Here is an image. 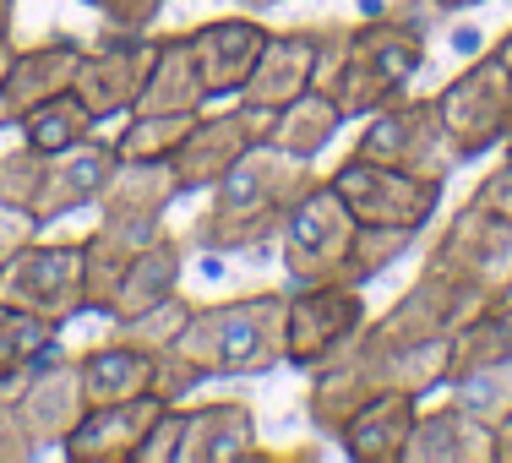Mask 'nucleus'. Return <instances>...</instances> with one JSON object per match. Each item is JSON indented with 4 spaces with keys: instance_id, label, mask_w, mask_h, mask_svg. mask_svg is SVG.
Returning <instances> with one entry per match:
<instances>
[{
    "instance_id": "nucleus-1",
    "label": "nucleus",
    "mask_w": 512,
    "mask_h": 463,
    "mask_svg": "<svg viewBox=\"0 0 512 463\" xmlns=\"http://www.w3.org/2000/svg\"><path fill=\"white\" fill-rule=\"evenodd\" d=\"M453 382V338H382L371 327H360L355 344H344L333 360H322L311 371L306 387V420L311 431L338 436L355 409H365L376 393H436Z\"/></svg>"
},
{
    "instance_id": "nucleus-2",
    "label": "nucleus",
    "mask_w": 512,
    "mask_h": 463,
    "mask_svg": "<svg viewBox=\"0 0 512 463\" xmlns=\"http://www.w3.org/2000/svg\"><path fill=\"white\" fill-rule=\"evenodd\" d=\"M322 175H311L306 158L278 153L273 142L251 148L207 191V207L191 224L186 246L207 251V257H251V251H267L278 235H284V218L295 213V202L306 197Z\"/></svg>"
},
{
    "instance_id": "nucleus-3",
    "label": "nucleus",
    "mask_w": 512,
    "mask_h": 463,
    "mask_svg": "<svg viewBox=\"0 0 512 463\" xmlns=\"http://www.w3.org/2000/svg\"><path fill=\"white\" fill-rule=\"evenodd\" d=\"M425 44L431 33L414 22L393 17H327V39H322V66H316V88L338 104L344 120H365L382 104L404 99V88L420 77L425 66Z\"/></svg>"
},
{
    "instance_id": "nucleus-4",
    "label": "nucleus",
    "mask_w": 512,
    "mask_h": 463,
    "mask_svg": "<svg viewBox=\"0 0 512 463\" xmlns=\"http://www.w3.org/2000/svg\"><path fill=\"white\" fill-rule=\"evenodd\" d=\"M175 355L202 382L267 376L289 365V289H256L218 306H197L186 333L175 338Z\"/></svg>"
},
{
    "instance_id": "nucleus-5",
    "label": "nucleus",
    "mask_w": 512,
    "mask_h": 463,
    "mask_svg": "<svg viewBox=\"0 0 512 463\" xmlns=\"http://www.w3.org/2000/svg\"><path fill=\"white\" fill-rule=\"evenodd\" d=\"M436 115L458 164L496 153L512 137V66L496 50L474 55L447 88H436Z\"/></svg>"
},
{
    "instance_id": "nucleus-6",
    "label": "nucleus",
    "mask_w": 512,
    "mask_h": 463,
    "mask_svg": "<svg viewBox=\"0 0 512 463\" xmlns=\"http://www.w3.org/2000/svg\"><path fill=\"white\" fill-rule=\"evenodd\" d=\"M355 235H360V218L349 213V202L322 175L295 202V213L284 218V235H278V257H284L289 284H344Z\"/></svg>"
},
{
    "instance_id": "nucleus-7",
    "label": "nucleus",
    "mask_w": 512,
    "mask_h": 463,
    "mask_svg": "<svg viewBox=\"0 0 512 463\" xmlns=\"http://www.w3.org/2000/svg\"><path fill=\"white\" fill-rule=\"evenodd\" d=\"M425 267L469 284L474 295H485L491 306L507 300L512 295V218H496V213H485V207L463 202L442 224V235L431 240Z\"/></svg>"
},
{
    "instance_id": "nucleus-8",
    "label": "nucleus",
    "mask_w": 512,
    "mask_h": 463,
    "mask_svg": "<svg viewBox=\"0 0 512 463\" xmlns=\"http://www.w3.org/2000/svg\"><path fill=\"white\" fill-rule=\"evenodd\" d=\"M349 153L376 158V164H393V169H409V175H431V180H447L458 169L453 148H447L442 115H436V93L431 99H409L404 93V99L382 104L376 115H365Z\"/></svg>"
},
{
    "instance_id": "nucleus-9",
    "label": "nucleus",
    "mask_w": 512,
    "mask_h": 463,
    "mask_svg": "<svg viewBox=\"0 0 512 463\" xmlns=\"http://www.w3.org/2000/svg\"><path fill=\"white\" fill-rule=\"evenodd\" d=\"M267 126H273V109H256L246 99H235L229 109H202V115L191 120V131L180 137V148L169 153L175 180H180V197L213 191L251 148L267 142Z\"/></svg>"
},
{
    "instance_id": "nucleus-10",
    "label": "nucleus",
    "mask_w": 512,
    "mask_h": 463,
    "mask_svg": "<svg viewBox=\"0 0 512 463\" xmlns=\"http://www.w3.org/2000/svg\"><path fill=\"white\" fill-rule=\"evenodd\" d=\"M327 180H333V191L349 202V213L360 224H398V229H431L447 191V180L409 175V169L376 164V158H360V153H349Z\"/></svg>"
},
{
    "instance_id": "nucleus-11",
    "label": "nucleus",
    "mask_w": 512,
    "mask_h": 463,
    "mask_svg": "<svg viewBox=\"0 0 512 463\" xmlns=\"http://www.w3.org/2000/svg\"><path fill=\"white\" fill-rule=\"evenodd\" d=\"M0 306L66 327L82 311V240H28L0 267Z\"/></svg>"
},
{
    "instance_id": "nucleus-12",
    "label": "nucleus",
    "mask_w": 512,
    "mask_h": 463,
    "mask_svg": "<svg viewBox=\"0 0 512 463\" xmlns=\"http://www.w3.org/2000/svg\"><path fill=\"white\" fill-rule=\"evenodd\" d=\"M371 322L365 289L355 284H295L289 289V365L316 371L344 344H355L360 327Z\"/></svg>"
},
{
    "instance_id": "nucleus-13",
    "label": "nucleus",
    "mask_w": 512,
    "mask_h": 463,
    "mask_svg": "<svg viewBox=\"0 0 512 463\" xmlns=\"http://www.w3.org/2000/svg\"><path fill=\"white\" fill-rule=\"evenodd\" d=\"M153 60H158V33H104L99 44L82 50L71 93L88 104V115L99 120V126H109V120L131 115Z\"/></svg>"
},
{
    "instance_id": "nucleus-14",
    "label": "nucleus",
    "mask_w": 512,
    "mask_h": 463,
    "mask_svg": "<svg viewBox=\"0 0 512 463\" xmlns=\"http://www.w3.org/2000/svg\"><path fill=\"white\" fill-rule=\"evenodd\" d=\"M485 306H491V300L474 295L469 284L420 267V278H414L382 316H371L365 327L382 333V338H409V344H420V338H458Z\"/></svg>"
},
{
    "instance_id": "nucleus-15",
    "label": "nucleus",
    "mask_w": 512,
    "mask_h": 463,
    "mask_svg": "<svg viewBox=\"0 0 512 463\" xmlns=\"http://www.w3.org/2000/svg\"><path fill=\"white\" fill-rule=\"evenodd\" d=\"M322 39H327V17L322 22H295V28H273L256 55L240 99L256 109H278L289 99H300L306 88H316V66H322Z\"/></svg>"
},
{
    "instance_id": "nucleus-16",
    "label": "nucleus",
    "mask_w": 512,
    "mask_h": 463,
    "mask_svg": "<svg viewBox=\"0 0 512 463\" xmlns=\"http://www.w3.org/2000/svg\"><path fill=\"white\" fill-rule=\"evenodd\" d=\"M164 398L158 393H142V398H126V404H93L71 425V436L60 442V453L71 463H137L142 447H148L153 425L164 420Z\"/></svg>"
},
{
    "instance_id": "nucleus-17",
    "label": "nucleus",
    "mask_w": 512,
    "mask_h": 463,
    "mask_svg": "<svg viewBox=\"0 0 512 463\" xmlns=\"http://www.w3.org/2000/svg\"><path fill=\"white\" fill-rule=\"evenodd\" d=\"M11 393H17V414H22V425H28V436H33L39 453L44 447H60L71 436V425L88 414L77 355H66V349H55L44 365H33Z\"/></svg>"
},
{
    "instance_id": "nucleus-18",
    "label": "nucleus",
    "mask_w": 512,
    "mask_h": 463,
    "mask_svg": "<svg viewBox=\"0 0 512 463\" xmlns=\"http://www.w3.org/2000/svg\"><path fill=\"white\" fill-rule=\"evenodd\" d=\"M115 142L109 137H88L66 153L44 158V180H39V197H33L28 213L39 218V229L60 224V218L82 213V207H99L109 175H115Z\"/></svg>"
},
{
    "instance_id": "nucleus-19",
    "label": "nucleus",
    "mask_w": 512,
    "mask_h": 463,
    "mask_svg": "<svg viewBox=\"0 0 512 463\" xmlns=\"http://www.w3.org/2000/svg\"><path fill=\"white\" fill-rule=\"evenodd\" d=\"M267 33L273 28L256 22V11H246V17H213V22H202V28L186 33L191 60H197V71H202L207 104L213 99H240L256 55H262V44H267Z\"/></svg>"
},
{
    "instance_id": "nucleus-20",
    "label": "nucleus",
    "mask_w": 512,
    "mask_h": 463,
    "mask_svg": "<svg viewBox=\"0 0 512 463\" xmlns=\"http://www.w3.org/2000/svg\"><path fill=\"white\" fill-rule=\"evenodd\" d=\"M77 60H82V44L71 33H55V39L28 44V50L11 55L6 77H0V131H17V120L33 104L66 93L77 82Z\"/></svg>"
},
{
    "instance_id": "nucleus-21",
    "label": "nucleus",
    "mask_w": 512,
    "mask_h": 463,
    "mask_svg": "<svg viewBox=\"0 0 512 463\" xmlns=\"http://www.w3.org/2000/svg\"><path fill=\"white\" fill-rule=\"evenodd\" d=\"M404 463H496V425H485L453 398L420 409L404 442Z\"/></svg>"
},
{
    "instance_id": "nucleus-22",
    "label": "nucleus",
    "mask_w": 512,
    "mask_h": 463,
    "mask_svg": "<svg viewBox=\"0 0 512 463\" xmlns=\"http://www.w3.org/2000/svg\"><path fill=\"white\" fill-rule=\"evenodd\" d=\"M251 458H262L251 404L218 398V404L186 409V436H180L175 463H251Z\"/></svg>"
},
{
    "instance_id": "nucleus-23",
    "label": "nucleus",
    "mask_w": 512,
    "mask_h": 463,
    "mask_svg": "<svg viewBox=\"0 0 512 463\" xmlns=\"http://www.w3.org/2000/svg\"><path fill=\"white\" fill-rule=\"evenodd\" d=\"M414 420H420V398L414 393H376L365 409L349 414L333 442L355 463H404V442Z\"/></svg>"
},
{
    "instance_id": "nucleus-24",
    "label": "nucleus",
    "mask_w": 512,
    "mask_h": 463,
    "mask_svg": "<svg viewBox=\"0 0 512 463\" xmlns=\"http://www.w3.org/2000/svg\"><path fill=\"white\" fill-rule=\"evenodd\" d=\"M180 273H186V240H180L175 229H164V235H153L142 251H131V262H126V273H120L104 316L109 322H126V316L169 300L180 289Z\"/></svg>"
},
{
    "instance_id": "nucleus-25",
    "label": "nucleus",
    "mask_w": 512,
    "mask_h": 463,
    "mask_svg": "<svg viewBox=\"0 0 512 463\" xmlns=\"http://www.w3.org/2000/svg\"><path fill=\"white\" fill-rule=\"evenodd\" d=\"M77 371H82L88 409L93 404H126V398L153 393L158 355L142 344H131V338H115V344H99V349H88V355H77Z\"/></svg>"
},
{
    "instance_id": "nucleus-26",
    "label": "nucleus",
    "mask_w": 512,
    "mask_h": 463,
    "mask_svg": "<svg viewBox=\"0 0 512 463\" xmlns=\"http://www.w3.org/2000/svg\"><path fill=\"white\" fill-rule=\"evenodd\" d=\"M131 109H142V115H202L207 109V88H202L197 60H191L186 33L158 39V60H153V71Z\"/></svg>"
},
{
    "instance_id": "nucleus-27",
    "label": "nucleus",
    "mask_w": 512,
    "mask_h": 463,
    "mask_svg": "<svg viewBox=\"0 0 512 463\" xmlns=\"http://www.w3.org/2000/svg\"><path fill=\"white\" fill-rule=\"evenodd\" d=\"M338 131H344V115H338V104L327 99L322 88H306L300 99H289V104L273 109L267 142H273L278 153H289V158H306V164H316V158L333 148Z\"/></svg>"
},
{
    "instance_id": "nucleus-28",
    "label": "nucleus",
    "mask_w": 512,
    "mask_h": 463,
    "mask_svg": "<svg viewBox=\"0 0 512 463\" xmlns=\"http://www.w3.org/2000/svg\"><path fill=\"white\" fill-rule=\"evenodd\" d=\"M180 202V180L169 158L153 164H115L104 197H99V218H169V207Z\"/></svg>"
},
{
    "instance_id": "nucleus-29",
    "label": "nucleus",
    "mask_w": 512,
    "mask_h": 463,
    "mask_svg": "<svg viewBox=\"0 0 512 463\" xmlns=\"http://www.w3.org/2000/svg\"><path fill=\"white\" fill-rule=\"evenodd\" d=\"M93 131H99V120L88 115V104L77 99V93H55V99H44V104H33L28 115L17 120V137L28 142L33 153H66V148H77V142H88Z\"/></svg>"
},
{
    "instance_id": "nucleus-30",
    "label": "nucleus",
    "mask_w": 512,
    "mask_h": 463,
    "mask_svg": "<svg viewBox=\"0 0 512 463\" xmlns=\"http://www.w3.org/2000/svg\"><path fill=\"white\" fill-rule=\"evenodd\" d=\"M60 349V322L28 316L17 306H0V387L22 382L33 365H44Z\"/></svg>"
},
{
    "instance_id": "nucleus-31",
    "label": "nucleus",
    "mask_w": 512,
    "mask_h": 463,
    "mask_svg": "<svg viewBox=\"0 0 512 463\" xmlns=\"http://www.w3.org/2000/svg\"><path fill=\"white\" fill-rule=\"evenodd\" d=\"M191 120L197 115H142V109H131V115H120V131L109 142H115V158L120 164H153V158H169L180 148V137L191 131Z\"/></svg>"
},
{
    "instance_id": "nucleus-32",
    "label": "nucleus",
    "mask_w": 512,
    "mask_h": 463,
    "mask_svg": "<svg viewBox=\"0 0 512 463\" xmlns=\"http://www.w3.org/2000/svg\"><path fill=\"white\" fill-rule=\"evenodd\" d=\"M496 360H512V295L496 300V306H485L453 338V376L474 371V365H496Z\"/></svg>"
},
{
    "instance_id": "nucleus-33",
    "label": "nucleus",
    "mask_w": 512,
    "mask_h": 463,
    "mask_svg": "<svg viewBox=\"0 0 512 463\" xmlns=\"http://www.w3.org/2000/svg\"><path fill=\"white\" fill-rule=\"evenodd\" d=\"M447 393H453V404H463L469 414H480L485 425H502L512 414V360L458 371L453 382H447Z\"/></svg>"
},
{
    "instance_id": "nucleus-34",
    "label": "nucleus",
    "mask_w": 512,
    "mask_h": 463,
    "mask_svg": "<svg viewBox=\"0 0 512 463\" xmlns=\"http://www.w3.org/2000/svg\"><path fill=\"white\" fill-rule=\"evenodd\" d=\"M414 240H420V229H398V224H360L355 251H349V273H344V284L365 289L371 278H382L393 262H404Z\"/></svg>"
},
{
    "instance_id": "nucleus-35",
    "label": "nucleus",
    "mask_w": 512,
    "mask_h": 463,
    "mask_svg": "<svg viewBox=\"0 0 512 463\" xmlns=\"http://www.w3.org/2000/svg\"><path fill=\"white\" fill-rule=\"evenodd\" d=\"M191 311H197V300H186L175 289L169 300H158V306L126 316V322H115V327H120V338H131V344H142V349H153V355H158V349H175V338L186 333Z\"/></svg>"
},
{
    "instance_id": "nucleus-36",
    "label": "nucleus",
    "mask_w": 512,
    "mask_h": 463,
    "mask_svg": "<svg viewBox=\"0 0 512 463\" xmlns=\"http://www.w3.org/2000/svg\"><path fill=\"white\" fill-rule=\"evenodd\" d=\"M39 180H44V153H33L28 142H17L11 153H0V202H11V207L28 213L33 197H39Z\"/></svg>"
},
{
    "instance_id": "nucleus-37",
    "label": "nucleus",
    "mask_w": 512,
    "mask_h": 463,
    "mask_svg": "<svg viewBox=\"0 0 512 463\" xmlns=\"http://www.w3.org/2000/svg\"><path fill=\"white\" fill-rule=\"evenodd\" d=\"M104 17L109 33H153V22L164 17L169 0H88Z\"/></svg>"
},
{
    "instance_id": "nucleus-38",
    "label": "nucleus",
    "mask_w": 512,
    "mask_h": 463,
    "mask_svg": "<svg viewBox=\"0 0 512 463\" xmlns=\"http://www.w3.org/2000/svg\"><path fill=\"white\" fill-rule=\"evenodd\" d=\"M11 387H0V463H22V458L39 453L33 436H28V425H22V414H17V393H11Z\"/></svg>"
},
{
    "instance_id": "nucleus-39",
    "label": "nucleus",
    "mask_w": 512,
    "mask_h": 463,
    "mask_svg": "<svg viewBox=\"0 0 512 463\" xmlns=\"http://www.w3.org/2000/svg\"><path fill=\"white\" fill-rule=\"evenodd\" d=\"M180 436H186V404H169L164 420L153 425L148 447H142L137 463H175L180 458Z\"/></svg>"
},
{
    "instance_id": "nucleus-40",
    "label": "nucleus",
    "mask_w": 512,
    "mask_h": 463,
    "mask_svg": "<svg viewBox=\"0 0 512 463\" xmlns=\"http://www.w3.org/2000/svg\"><path fill=\"white\" fill-rule=\"evenodd\" d=\"M28 240H39V218L22 213V207H11V202H0V267L17 257Z\"/></svg>"
},
{
    "instance_id": "nucleus-41",
    "label": "nucleus",
    "mask_w": 512,
    "mask_h": 463,
    "mask_svg": "<svg viewBox=\"0 0 512 463\" xmlns=\"http://www.w3.org/2000/svg\"><path fill=\"white\" fill-rule=\"evenodd\" d=\"M474 207H485V213H496V218H512V158H502V164L491 169V175L474 186Z\"/></svg>"
},
{
    "instance_id": "nucleus-42",
    "label": "nucleus",
    "mask_w": 512,
    "mask_h": 463,
    "mask_svg": "<svg viewBox=\"0 0 512 463\" xmlns=\"http://www.w3.org/2000/svg\"><path fill=\"white\" fill-rule=\"evenodd\" d=\"M480 44H485V39H480L474 28H458V33H453V50H458V55H469V60L480 55Z\"/></svg>"
},
{
    "instance_id": "nucleus-43",
    "label": "nucleus",
    "mask_w": 512,
    "mask_h": 463,
    "mask_svg": "<svg viewBox=\"0 0 512 463\" xmlns=\"http://www.w3.org/2000/svg\"><path fill=\"white\" fill-rule=\"evenodd\" d=\"M496 463H512V414L496 425Z\"/></svg>"
},
{
    "instance_id": "nucleus-44",
    "label": "nucleus",
    "mask_w": 512,
    "mask_h": 463,
    "mask_svg": "<svg viewBox=\"0 0 512 463\" xmlns=\"http://www.w3.org/2000/svg\"><path fill=\"white\" fill-rule=\"evenodd\" d=\"M11 17H17V0H0V39H11Z\"/></svg>"
},
{
    "instance_id": "nucleus-45",
    "label": "nucleus",
    "mask_w": 512,
    "mask_h": 463,
    "mask_svg": "<svg viewBox=\"0 0 512 463\" xmlns=\"http://www.w3.org/2000/svg\"><path fill=\"white\" fill-rule=\"evenodd\" d=\"M442 6V17H453V11H469V6H485V0H436Z\"/></svg>"
},
{
    "instance_id": "nucleus-46",
    "label": "nucleus",
    "mask_w": 512,
    "mask_h": 463,
    "mask_svg": "<svg viewBox=\"0 0 512 463\" xmlns=\"http://www.w3.org/2000/svg\"><path fill=\"white\" fill-rule=\"evenodd\" d=\"M11 55H17V44H11V39H0V77H6V66H11Z\"/></svg>"
},
{
    "instance_id": "nucleus-47",
    "label": "nucleus",
    "mask_w": 512,
    "mask_h": 463,
    "mask_svg": "<svg viewBox=\"0 0 512 463\" xmlns=\"http://www.w3.org/2000/svg\"><path fill=\"white\" fill-rule=\"evenodd\" d=\"M496 55H502V60H507V66H512V28L502 33V44H496Z\"/></svg>"
},
{
    "instance_id": "nucleus-48",
    "label": "nucleus",
    "mask_w": 512,
    "mask_h": 463,
    "mask_svg": "<svg viewBox=\"0 0 512 463\" xmlns=\"http://www.w3.org/2000/svg\"><path fill=\"white\" fill-rule=\"evenodd\" d=\"M246 11H262V6H278V0H240Z\"/></svg>"
},
{
    "instance_id": "nucleus-49",
    "label": "nucleus",
    "mask_w": 512,
    "mask_h": 463,
    "mask_svg": "<svg viewBox=\"0 0 512 463\" xmlns=\"http://www.w3.org/2000/svg\"><path fill=\"white\" fill-rule=\"evenodd\" d=\"M502 153H507V158H512V137H507V142H502Z\"/></svg>"
}]
</instances>
